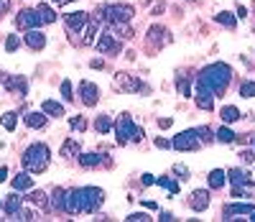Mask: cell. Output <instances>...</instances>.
Masks as SVG:
<instances>
[{
  "mask_svg": "<svg viewBox=\"0 0 255 222\" xmlns=\"http://www.w3.org/2000/svg\"><path fill=\"white\" fill-rule=\"evenodd\" d=\"M230 80H232V66L222 64V61H215V64H209V66H204V69L199 72V84H204L207 90H212L215 95L225 92Z\"/></svg>",
  "mask_w": 255,
  "mask_h": 222,
  "instance_id": "cell-1",
  "label": "cell"
},
{
  "mask_svg": "<svg viewBox=\"0 0 255 222\" xmlns=\"http://www.w3.org/2000/svg\"><path fill=\"white\" fill-rule=\"evenodd\" d=\"M49 161H51V153L46 143H33V146L26 148L23 153V166L28 174H41L49 169Z\"/></svg>",
  "mask_w": 255,
  "mask_h": 222,
  "instance_id": "cell-2",
  "label": "cell"
},
{
  "mask_svg": "<svg viewBox=\"0 0 255 222\" xmlns=\"http://www.w3.org/2000/svg\"><path fill=\"white\" fill-rule=\"evenodd\" d=\"M97 18L107 20V23H128L133 18V5H125V3H113V5H99L97 8Z\"/></svg>",
  "mask_w": 255,
  "mask_h": 222,
  "instance_id": "cell-3",
  "label": "cell"
},
{
  "mask_svg": "<svg viewBox=\"0 0 255 222\" xmlns=\"http://www.w3.org/2000/svg\"><path fill=\"white\" fill-rule=\"evenodd\" d=\"M105 202V192L97 186H82L77 189V207L79 212H95V209Z\"/></svg>",
  "mask_w": 255,
  "mask_h": 222,
  "instance_id": "cell-4",
  "label": "cell"
},
{
  "mask_svg": "<svg viewBox=\"0 0 255 222\" xmlns=\"http://www.w3.org/2000/svg\"><path fill=\"white\" fill-rule=\"evenodd\" d=\"M115 128V136H118V143H130V141H140L143 138V130L133 123V118L128 113H123L118 118V123L113 125Z\"/></svg>",
  "mask_w": 255,
  "mask_h": 222,
  "instance_id": "cell-5",
  "label": "cell"
},
{
  "mask_svg": "<svg viewBox=\"0 0 255 222\" xmlns=\"http://www.w3.org/2000/svg\"><path fill=\"white\" fill-rule=\"evenodd\" d=\"M171 146L176 151H196L199 148V138H196L194 130H181L179 136L171 141Z\"/></svg>",
  "mask_w": 255,
  "mask_h": 222,
  "instance_id": "cell-6",
  "label": "cell"
},
{
  "mask_svg": "<svg viewBox=\"0 0 255 222\" xmlns=\"http://www.w3.org/2000/svg\"><path fill=\"white\" fill-rule=\"evenodd\" d=\"M16 23H18V28L31 31V28H39L43 20H41V16L36 13V10H20L18 18H16Z\"/></svg>",
  "mask_w": 255,
  "mask_h": 222,
  "instance_id": "cell-7",
  "label": "cell"
},
{
  "mask_svg": "<svg viewBox=\"0 0 255 222\" xmlns=\"http://www.w3.org/2000/svg\"><path fill=\"white\" fill-rule=\"evenodd\" d=\"M115 84L123 87L125 92H140V90H146V84H143L140 80H136L133 74H125V72H120V74L115 77Z\"/></svg>",
  "mask_w": 255,
  "mask_h": 222,
  "instance_id": "cell-8",
  "label": "cell"
},
{
  "mask_svg": "<svg viewBox=\"0 0 255 222\" xmlns=\"http://www.w3.org/2000/svg\"><path fill=\"white\" fill-rule=\"evenodd\" d=\"M79 95H82V102H84L87 107H95L97 100H99L97 84H92V82H82V84H79Z\"/></svg>",
  "mask_w": 255,
  "mask_h": 222,
  "instance_id": "cell-9",
  "label": "cell"
},
{
  "mask_svg": "<svg viewBox=\"0 0 255 222\" xmlns=\"http://www.w3.org/2000/svg\"><path fill=\"white\" fill-rule=\"evenodd\" d=\"M97 49L102 51V54H118V51H120V41H115L113 33H99Z\"/></svg>",
  "mask_w": 255,
  "mask_h": 222,
  "instance_id": "cell-10",
  "label": "cell"
},
{
  "mask_svg": "<svg viewBox=\"0 0 255 222\" xmlns=\"http://www.w3.org/2000/svg\"><path fill=\"white\" fill-rule=\"evenodd\" d=\"M87 20H90V16L87 13H66L64 16V23H66V28L69 31H84V26H87Z\"/></svg>",
  "mask_w": 255,
  "mask_h": 222,
  "instance_id": "cell-11",
  "label": "cell"
},
{
  "mask_svg": "<svg viewBox=\"0 0 255 222\" xmlns=\"http://www.w3.org/2000/svg\"><path fill=\"white\" fill-rule=\"evenodd\" d=\"M23 41H26V46L33 49V51H41L43 46H46V36H43L39 28H31L26 36H23Z\"/></svg>",
  "mask_w": 255,
  "mask_h": 222,
  "instance_id": "cell-12",
  "label": "cell"
},
{
  "mask_svg": "<svg viewBox=\"0 0 255 222\" xmlns=\"http://www.w3.org/2000/svg\"><path fill=\"white\" fill-rule=\"evenodd\" d=\"M196 105L202 110H212L215 107V92L207 90L204 84H196Z\"/></svg>",
  "mask_w": 255,
  "mask_h": 222,
  "instance_id": "cell-13",
  "label": "cell"
},
{
  "mask_svg": "<svg viewBox=\"0 0 255 222\" xmlns=\"http://www.w3.org/2000/svg\"><path fill=\"white\" fill-rule=\"evenodd\" d=\"M0 82H3L8 90H16L20 95H26L28 92V82L23 80V77H8V74H0Z\"/></svg>",
  "mask_w": 255,
  "mask_h": 222,
  "instance_id": "cell-14",
  "label": "cell"
},
{
  "mask_svg": "<svg viewBox=\"0 0 255 222\" xmlns=\"http://www.w3.org/2000/svg\"><path fill=\"white\" fill-rule=\"evenodd\" d=\"M189 207L194 209V212H204V209L209 207V192L207 189H196L189 199Z\"/></svg>",
  "mask_w": 255,
  "mask_h": 222,
  "instance_id": "cell-15",
  "label": "cell"
},
{
  "mask_svg": "<svg viewBox=\"0 0 255 222\" xmlns=\"http://www.w3.org/2000/svg\"><path fill=\"white\" fill-rule=\"evenodd\" d=\"M232 197L253 199V197H255V184H253L250 179H242L240 184H232Z\"/></svg>",
  "mask_w": 255,
  "mask_h": 222,
  "instance_id": "cell-16",
  "label": "cell"
},
{
  "mask_svg": "<svg viewBox=\"0 0 255 222\" xmlns=\"http://www.w3.org/2000/svg\"><path fill=\"white\" fill-rule=\"evenodd\" d=\"M148 41L153 43V46H163V43L171 41V36H169V31H166V28H161V26H151V31H148Z\"/></svg>",
  "mask_w": 255,
  "mask_h": 222,
  "instance_id": "cell-17",
  "label": "cell"
},
{
  "mask_svg": "<svg viewBox=\"0 0 255 222\" xmlns=\"http://www.w3.org/2000/svg\"><path fill=\"white\" fill-rule=\"evenodd\" d=\"M250 212H253V204H248V202L227 204V207H225V220H232L235 215H250Z\"/></svg>",
  "mask_w": 255,
  "mask_h": 222,
  "instance_id": "cell-18",
  "label": "cell"
},
{
  "mask_svg": "<svg viewBox=\"0 0 255 222\" xmlns=\"http://www.w3.org/2000/svg\"><path fill=\"white\" fill-rule=\"evenodd\" d=\"M20 207H23V197H18V194H8V199L3 202V209H5L10 217H16Z\"/></svg>",
  "mask_w": 255,
  "mask_h": 222,
  "instance_id": "cell-19",
  "label": "cell"
},
{
  "mask_svg": "<svg viewBox=\"0 0 255 222\" xmlns=\"http://www.w3.org/2000/svg\"><path fill=\"white\" fill-rule=\"evenodd\" d=\"M79 153H82V146H79L74 138H66V141H64V146H61V156H64V159H77Z\"/></svg>",
  "mask_w": 255,
  "mask_h": 222,
  "instance_id": "cell-20",
  "label": "cell"
},
{
  "mask_svg": "<svg viewBox=\"0 0 255 222\" xmlns=\"http://www.w3.org/2000/svg\"><path fill=\"white\" fill-rule=\"evenodd\" d=\"M41 110L46 115H51V118H61L64 115V107H61V102H57V100H43L41 102Z\"/></svg>",
  "mask_w": 255,
  "mask_h": 222,
  "instance_id": "cell-21",
  "label": "cell"
},
{
  "mask_svg": "<svg viewBox=\"0 0 255 222\" xmlns=\"http://www.w3.org/2000/svg\"><path fill=\"white\" fill-rule=\"evenodd\" d=\"M79 163L84 166V169H95V166H102V156H99V153H79Z\"/></svg>",
  "mask_w": 255,
  "mask_h": 222,
  "instance_id": "cell-22",
  "label": "cell"
},
{
  "mask_svg": "<svg viewBox=\"0 0 255 222\" xmlns=\"http://www.w3.org/2000/svg\"><path fill=\"white\" fill-rule=\"evenodd\" d=\"M23 120H26L28 128H43V125H46V113H43V110H41V113H26Z\"/></svg>",
  "mask_w": 255,
  "mask_h": 222,
  "instance_id": "cell-23",
  "label": "cell"
},
{
  "mask_svg": "<svg viewBox=\"0 0 255 222\" xmlns=\"http://www.w3.org/2000/svg\"><path fill=\"white\" fill-rule=\"evenodd\" d=\"M84 36H82V43L84 46H92L95 43V36H97V18L95 20H87V26H84Z\"/></svg>",
  "mask_w": 255,
  "mask_h": 222,
  "instance_id": "cell-24",
  "label": "cell"
},
{
  "mask_svg": "<svg viewBox=\"0 0 255 222\" xmlns=\"http://www.w3.org/2000/svg\"><path fill=\"white\" fill-rule=\"evenodd\" d=\"M31 186H33V179H31V176H28V171L18 174L16 179H13V189H16V192H28Z\"/></svg>",
  "mask_w": 255,
  "mask_h": 222,
  "instance_id": "cell-25",
  "label": "cell"
},
{
  "mask_svg": "<svg viewBox=\"0 0 255 222\" xmlns=\"http://www.w3.org/2000/svg\"><path fill=\"white\" fill-rule=\"evenodd\" d=\"M219 118H222V123H235V120H240V110L235 105H225L219 110Z\"/></svg>",
  "mask_w": 255,
  "mask_h": 222,
  "instance_id": "cell-26",
  "label": "cell"
},
{
  "mask_svg": "<svg viewBox=\"0 0 255 222\" xmlns=\"http://www.w3.org/2000/svg\"><path fill=\"white\" fill-rule=\"evenodd\" d=\"M225 182H227V174L222 169H215L212 174H209V186H212V189H222Z\"/></svg>",
  "mask_w": 255,
  "mask_h": 222,
  "instance_id": "cell-27",
  "label": "cell"
},
{
  "mask_svg": "<svg viewBox=\"0 0 255 222\" xmlns=\"http://www.w3.org/2000/svg\"><path fill=\"white\" fill-rule=\"evenodd\" d=\"M36 13L41 16V20H43V23H54V20H57V13H54V8H49L46 3H39Z\"/></svg>",
  "mask_w": 255,
  "mask_h": 222,
  "instance_id": "cell-28",
  "label": "cell"
},
{
  "mask_svg": "<svg viewBox=\"0 0 255 222\" xmlns=\"http://www.w3.org/2000/svg\"><path fill=\"white\" fill-rule=\"evenodd\" d=\"M215 138H217L219 143H235V141H237V136H235V133H232L230 128H225V125L215 133Z\"/></svg>",
  "mask_w": 255,
  "mask_h": 222,
  "instance_id": "cell-29",
  "label": "cell"
},
{
  "mask_svg": "<svg viewBox=\"0 0 255 222\" xmlns=\"http://www.w3.org/2000/svg\"><path fill=\"white\" fill-rule=\"evenodd\" d=\"M156 184L161 186V189L171 192V194H176V192H179V184H176L174 179H169V176H161V179H156Z\"/></svg>",
  "mask_w": 255,
  "mask_h": 222,
  "instance_id": "cell-30",
  "label": "cell"
},
{
  "mask_svg": "<svg viewBox=\"0 0 255 222\" xmlns=\"http://www.w3.org/2000/svg\"><path fill=\"white\" fill-rule=\"evenodd\" d=\"M95 128H97V133L113 130V120H110V115H99V118L95 120Z\"/></svg>",
  "mask_w": 255,
  "mask_h": 222,
  "instance_id": "cell-31",
  "label": "cell"
},
{
  "mask_svg": "<svg viewBox=\"0 0 255 222\" xmlns=\"http://www.w3.org/2000/svg\"><path fill=\"white\" fill-rule=\"evenodd\" d=\"M215 20H217V23H222V26H227V28H235V23H237L235 16L227 13V10H225V13H217V16H215Z\"/></svg>",
  "mask_w": 255,
  "mask_h": 222,
  "instance_id": "cell-32",
  "label": "cell"
},
{
  "mask_svg": "<svg viewBox=\"0 0 255 222\" xmlns=\"http://www.w3.org/2000/svg\"><path fill=\"white\" fill-rule=\"evenodd\" d=\"M0 123H3L5 130H16V123H18V113H5L0 118Z\"/></svg>",
  "mask_w": 255,
  "mask_h": 222,
  "instance_id": "cell-33",
  "label": "cell"
},
{
  "mask_svg": "<svg viewBox=\"0 0 255 222\" xmlns=\"http://www.w3.org/2000/svg\"><path fill=\"white\" fill-rule=\"evenodd\" d=\"M194 133H196V138H199V143H209V141H215V133H212V128H194Z\"/></svg>",
  "mask_w": 255,
  "mask_h": 222,
  "instance_id": "cell-34",
  "label": "cell"
},
{
  "mask_svg": "<svg viewBox=\"0 0 255 222\" xmlns=\"http://www.w3.org/2000/svg\"><path fill=\"white\" fill-rule=\"evenodd\" d=\"M28 202L36 204V207H46L49 199H46V194H43V192H31V194H28Z\"/></svg>",
  "mask_w": 255,
  "mask_h": 222,
  "instance_id": "cell-35",
  "label": "cell"
},
{
  "mask_svg": "<svg viewBox=\"0 0 255 222\" xmlns=\"http://www.w3.org/2000/svg\"><path fill=\"white\" fill-rule=\"evenodd\" d=\"M242 179H248V174L242 171V169H230V171H227V182H230V184H240Z\"/></svg>",
  "mask_w": 255,
  "mask_h": 222,
  "instance_id": "cell-36",
  "label": "cell"
},
{
  "mask_svg": "<svg viewBox=\"0 0 255 222\" xmlns=\"http://www.w3.org/2000/svg\"><path fill=\"white\" fill-rule=\"evenodd\" d=\"M64 199H66V189H57L51 197V207L54 209H64Z\"/></svg>",
  "mask_w": 255,
  "mask_h": 222,
  "instance_id": "cell-37",
  "label": "cell"
},
{
  "mask_svg": "<svg viewBox=\"0 0 255 222\" xmlns=\"http://www.w3.org/2000/svg\"><path fill=\"white\" fill-rule=\"evenodd\" d=\"M176 90H179V95H181V97H192L189 80H186V77H179V80H176Z\"/></svg>",
  "mask_w": 255,
  "mask_h": 222,
  "instance_id": "cell-38",
  "label": "cell"
},
{
  "mask_svg": "<svg viewBox=\"0 0 255 222\" xmlns=\"http://www.w3.org/2000/svg\"><path fill=\"white\" fill-rule=\"evenodd\" d=\"M240 97H255V82H242Z\"/></svg>",
  "mask_w": 255,
  "mask_h": 222,
  "instance_id": "cell-39",
  "label": "cell"
},
{
  "mask_svg": "<svg viewBox=\"0 0 255 222\" xmlns=\"http://www.w3.org/2000/svg\"><path fill=\"white\" fill-rule=\"evenodd\" d=\"M61 97L66 100V102H72V100H74V95H72V82L69 80L61 82Z\"/></svg>",
  "mask_w": 255,
  "mask_h": 222,
  "instance_id": "cell-40",
  "label": "cell"
},
{
  "mask_svg": "<svg viewBox=\"0 0 255 222\" xmlns=\"http://www.w3.org/2000/svg\"><path fill=\"white\" fill-rule=\"evenodd\" d=\"M16 220H23V222L36 220V212H33V209H23V207H20V209H18V215H16Z\"/></svg>",
  "mask_w": 255,
  "mask_h": 222,
  "instance_id": "cell-41",
  "label": "cell"
},
{
  "mask_svg": "<svg viewBox=\"0 0 255 222\" xmlns=\"http://www.w3.org/2000/svg\"><path fill=\"white\" fill-rule=\"evenodd\" d=\"M115 36H120V39H133V31L128 26H123V23H118L115 26Z\"/></svg>",
  "mask_w": 255,
  "mask_h": 222,
  "instance_id": "cell-42",
  "label": "cell"
},
{
  "mask_svg": "<svg viewBox=\"0 0 255 222\" xmlns=\"http://www.w3.org/2000/svg\"><path fill=\"white\" fill-rule=\"evenodd\" d=\"M69 125H72V130H84V128H87V120H84L82 115H77V118H72Z\"/></svg>",
  "mask_w": 255,
  "mask_h": 222,
  "instance_id": "cell-43",
  "label": "cell"
},
{
  "mask_svg": "<svg viewBox=\"0 0 255 222\" xmlns=\"http://www.w3.org/2000/svg\"><path fill=\"white\" fill-rule=\"evenodd\" d=\"M18 36H16V33H10V36H8V41H5V51H16L18 49Z\"/></svg>",
  "mask_w": 255,
  "mask_h": 222,
  "instance_id": "cell-44",
  "label": "cell"
},
{
  "mask_svg": "<svg viewBox=\"0 0 255 222\" xmlns=\"http://www.w3.org/2000/svg\"><path fill=\"white\" fill-rule=\"evenodd\" d=\"M240 159H242V161H245V163H255V153H253L250 148H245V151H242V153H240Z\"/></svg>",
  "mask_w": 255,
  "mask_h": 222,
  "instance_id": "cell-45",
  "label": "cell"
},
{
  "mask_svg": "<svg viewBox=\"0 0 255 222\" xmlns=\"http://www.w3.org/2000/svg\"><path fill=\"white\" fill-rule=\"evenodd\" d=\"M174 171H176V174H179V176H181V179H189V169H186V166H181V163H176V166H174Z\"/></svg>",
  "mask_w": 255,
  "mask_h": 222,
  "instance_id": "cell-46",
  "label": "cell"
},
{
  "mask_svg": "<svg viewBox=\"0 0 255 222\" xmlns=\"http://www.w3.org/2000/svg\"><path fill=\"white\" fill-rule=\"evenodd\" d=\"M128 220H130V222H146L148 215H146V212H136V215H130Z\"/></svg>",
  "mask_w": 255,
  "mask_h": 222,
  "instance_id": "cell-47",
  "label": "cell"
},
{
  "mask_svg": "<svg viewBox=\"0 0 255 222\" xmlns=\"http://www.w3.org/2000/svg\"><path fill=\"white\" fill-rule=\"evenodd\" d=\"M151 184H156V176H153V174H143V186H151Z\"/></svg>",
  "mask_w": 255,
  "mask_h": 222,
  "instance_id": "cell-48",
  "label": "cell"
},
{
  "mask_svg": "<svg viewBox=\"0 0 255 222\" xmlns=\"http://www.w3.org/2000/svg\"><path fill=\"white\" fill-rule=\"evenodd\" d=\"M169 146H171V143L166 138H156V148H169Z\"/></svg>",
  "mask_w": 255,
  "mask_h": 222,
  "instance_id": "cell-49",
  "label": "cell"
},
{
  "mask_svg": "<svg viewBox=\"0 0 255 222\" xmlns=\"http://www.w3.org/2000/svg\"><path fill=\"white\" fill-rule=\"evenodd\" d=\"M8 8H10V0H0V16H5Z\"/></svg>",
  "mask_w": 255,
  "mask_h": 222,
  "instance_id": "cell-50",
  "label": "cell"
},
{
  "mask_svg": "<svg viewBox=\"0 0 255 222\" xmlns=\"http://www.w3.org/2000/svg\"><path fill=\"white\" fill-rule=\"evenodd\" d=\"M158 128H171V118H161L158 120Z\"/></svg>",
  "mask_w": 255,
  "mask_h": 222,
  "instance_id": "cell-51",
  "label": "cell"
},
{
  "mask_svg": "<svg viewBox=\"0 0 255 222\" xmlns=\"http://www.w3.org/2000/svg\"><path fill=\"white\" fill-rule=\"evenodd\" d=\"M8 179V169H5V166H0V182H5Z\"/></svg>",
  "mask_w": 255,
  "mask_h": 222,
  "instance_id": "cell-52",
  "label": "cell"
},
{
  "mask_svg": "<svg viewBox=\"0 0 255 222\" xmlns=\"http://www.w3.org/2000/svg\"><path fill=\"white\" fill-rule=\"evenodd\" d=\"M161 220H163V222H171V220H174V215H171V212H163V215H161Z\"/></svg>",
  "mask_w": 255,
  "mask_h": 222,
  "instance_id": "cell-53",
  "label": "cell"
},
{
  "mask_svg": "<svg viewBox=\"0 0 255 222\" xmlns=\"http://www.w3.org/2000/svg\"><path fill=\"white\" fill-rule=\"evenodd\" d=\"M54 3H59V5H66V3H72V0H54Z\"/></svg>",
  "mask_w": 255,
  "mask_h": 222,
  "instance_id": "cell-54",
  "label": "cell"
},
{
  "mask_svg": "<svg viewBox=\"0 0 255 222\" xmlns=\"http://www.w3.org/2000/svg\"><path fill=\"white\" fill-rule=\"evenodd\" d=\"M250 220H255V209H253V212H250Z\"/></svg>",
  "mask_w": 255,
  "mask_h": 222,
  "instance_id": "cell-55",
  "label": "cell"
},
{
  "mask_svg": "<svg viewBox=\"0 0 255 222\" xmlns=\"http://www.w3.org/2000/svg\"><path fill=\"white\" fill-rule=\"evenodd\" d=\"M253 143H255V136H253Z\"/></svg>",
  "mask_w": 255,
  "mask_h": 222,
  "instance_id": "cell-56",
  "label": "cell"
},
{
  "mask_svg": "<svg viewBox=\"0 0 255 222\" xmlns=\"http://www.w3.org/2000/svg\"><path fill=\"white\" fill-rule=\"evenodd\" d=\"M0 207H3V202H0Z\"/></svg>",
  "mask_w": 255,
  "mask_h": 222,
  "instance_id": "cell-57",
  "label": "cell"
}]
</instances>
